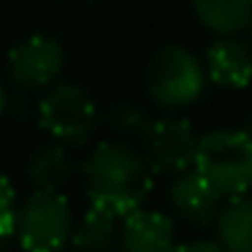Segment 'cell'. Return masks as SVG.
<instances>
[{"mask_svg":"<svg viewBox=\"0 0 252 252\" xmlns=\"http://www.w3.org/2000/svg\"><path fill=\"white\" fill-rule=\"evenodd\" d=\"M241 130H244V133H247V136H250V138H252V114H250V117H247V122H244V127H241Z\"/></svg>","mask_w":252,"mask_h":252,"instance_id":"obj_21","label":"cell"},{"mask_svg":"<svg viewBox=\"0 0 252 252\" xmlns=\"http://www.w3.org/2000/svg\"><path fill=\"white\" fill-rule=\"evenodd\" d=\"M68 65V52L57 35L30 33L19 38L6 55V76L17 93L44 95L55 84Z\"/></svg>","mask_w":252,"mask_h":252,"instance_id":"obj_5","label":"cell"},{"mask_svg":"<svg viewBox=\"0 0 252 252\" xmlns=\"http://www.w3.org/2000/svg\"><path fill=\"white\" fill-rule=\"evenodd\" d=\"M6 117H8V120H14V122L38 120V98H33V95H28V93H14Z\"/></svg>","mask_w":252,"mask_h":252,"instance_id":"obj_16","label":"cell"},{"mask_svg":"<svg viewBox=\"0 0 252 252\" xmlns=\"http://www.w3.org/2000/svg\"><path fill=\"white\" fill-rule=\"evenodd\" d=\"M176 252H225V250L214 239H195V241H187V244H179Z\"/></svg>","mask_w":252,"mask_h":252,"instance_id":"obj_18","label":"cell"},{"mask_svg":"<svg viewBox=\"0 0 252 252\" xmlns=\"http://www.w3.org/2000/svg\"><path fill=\"white\" fill-rule=\"evenodd\" d=\"M19 203H17V187H14V182L8 179V174H3L0 171V217L8 212H17Z\"/></svg>","mask_w":252,"mask_h":252,"instance_id":"obj_17","label":"cell"},{"mask_svg":"<svg viewBox=\"0 0 252 252\" xmlns=\"http://www.w3.org/2000/svg\"><path fill=\"white\" fill-rule=\"evenodd\" d=\"M76 174H82V163L73 149L57 141L35 144L25 160V179L33 192H60Z\"/></svg>","mask_w":252,"mask_h":252,"instance_id":"obj_10","label":"cell"},{"mask_svg":"<svg viewBox=\"0 0 252 252\" xmlns=\"http://www.w3.org/2000/svg\"><path fill=\"white\" fill-rule=\"evenodd\" d=\"M195 171L228 201L252 190V138L241 127H214L201 136Z\"/></svg>","mask_w":252,"mask_h":252,"instance_id":"obj_4","label":"cell"},{"mask_svg":"<svg viewBox=\"0 0 252 252\" xmlns=\"http://www.w3.org/2000/svg\"><path fill=\"white\" fill-rule=\"evenodd\" d=\"M8 103H11V95H8V87H6V82L0 79V120L8 114Z\"/></svg>","mask_w":252,"mask_h":252,"instance_id":"obj_19","label":"cell"},{"mask_svg":"<svg viewBox=\"0 0 252 252\" xmlns=\"http://www.w3.org/2000/svg\"><path fill=\"white\" fill-rule=\"evenodd\" d=\"M84 198L90 209H100L125 220L127 214L147 209L155 190V174L141 149L122 141H98L82 160Z\"/></svg>","mask_w":252,"mask_h":252,"instance_id":"obj_1","label":"cell"},{"mask_svg":"<svg viewBox=\"0 0 252 252\" xmlns=\"http://www.w3.org/2000/svg\"><path fill=\"white\" fill-rule=\"evenodd\" d=\"M198 147H201V136L195 133L192 122L179 114L158 117L149 133L144 136V141L138 144L152 174L171 176V179L187 174V171H195Z\"/></svg>","mask_w":252,"mask_h":252,"instance_id":"obj_7","label":"cell"},{"mask_svg":"<svg viewBox=\"0 0 252 252\" xmlns=\"http://www.w3.org/2000/svg\"><path fill=\"white\" fill-rule=\"evenodd\" d=\"M214 241L225 252H252V198H233L225 203L217 225Z\"/></svg>","mask_w":252,"mask_h":252,"instance_id":"obj_14","label":"cell"},{"mask_svg":"<svg viewBox=\"0 0 252 252\" xmlns=\"http://www.w3.org/2000/svg\"><path fill=\"white\" fill-rule=\"evenodd\" d=\"M103 122L98 100L84 84L60 82L38 98V120L35 125L68 149H82L95 138V130Z\"/></svg>","mask_w":252,"mask_h":252,"instance_id":"obj_3","label":"cell"},{"mask_svg":"<svg viewBox=\"0 0 252 252\" xmlns=\"http://www.w3.org/2000/svg\"><path fill=\"white\" fill-rule=\"evenodd\" d=\"M247 41H250V46H252V28H250V33H247Z\"/></svg>","mask_w":252,"mask_h":252,"instance_id":"obj_22","label":"cell"},{"mask_svg":"<svg viewBox=\"0 0 252 252\" xmlns=\"http://www.w3.org/2000/svg\"><path fill=\"white\" fill-rule=\"evenodd\" d=\"M158 117L149 114V109L144 103H136V100H117L109 109L103 111V122L100 125L106 127V133L111 136V141H144V136L149 133L152 122Z\"/></svg>","mask_w":252,"mask_h":252,"instance_id":"obj_15","label":"cell"},{"mask_svg":"<svg viewBox=\"0 0 252 252\" xmlns=\"http://www.w3.org/2000/svg\"><path fill=\"white\" fill-rule=\"evenodd\" d=\"M176 222L158 209H138L120 222V252H176Z\"/></svg>","mask_w":252,"mask_h":252,"instance_id":"obj_9","label":"cell"},{"mask_svg":"<svg viewBox=\"0 0 252 252\" xmlns=\"http://www.w3.org/2000/svg\"><path fill=\"white\" fill-rule=\"evenodd\" d=\"M11 244H14V239H6V236H0V252H11Z\"/></svg>","mask_w":252,"mask_h":252,"instance_id":"obj_20","label":"cell"},{"mask_svg":"<svg viewBox=\"0 0 252 252\" xmlns=\"http://www.w3.org/2000/svg\"><path fill=\"white\" fill-rule=\"evenodd\" d=\"M192 17L217 38H239L252 28V0H195Z\"/></svg>","mask_w":252,"mask_h":252,"instance_id":"obj_12","label":"cell"},{"mask_svg":"<svg viewBox=\"0 0 252 252\" xmlns=\"http://www.w3.org/2000/svg\"><path fill=\"white\" fill-rule=\"evenodd\" d=\"M206 63L185 44H163L144 65V93L160 111H176L198 103L209 90Z\"/></svg>","mask_w":252,"mask_h":252,"instance_id":"obj_2","label":"cell"},{"mask_svg":"<svg viewBox=\"0 0 252 252\" xmlns=\"http://www.w3.org/2000/svg\"><path fill=\"white\" fill-rule=\"evenodd\" d=\"M168 203L182 222L192 225V228H214L228 201L198 171H187V174L171 179Z\"/></svg>","mask_w":252,"mask_h":252,"instance_id":"obj_8","label":"cell"},{"mask_svg":"<svg viewBox=\"0 0 252 252\" xmlns=\"http://www.w3.org/2000/svg\"><path fill=\"white\" fill-rule=\"evenodd\" d=\"M209 82L225 90H244L252 82V46L244 38H214L203 52Z\"/></svg>","mask_w":252,"mask_h":252,"instance_id":"obj_11","label":"cell"},{"mask_svg":"<svg viewBox=\"0 0 252 252\" xmlns=\"http://www.w3.org/2000/svg\"><path fill=\"white\" fill-rule=\"evenodd\" d=\"M73 209L63 192H30L19 203L17 244L22 252H60L73 239Z\"/></svg>","mask_w":252,"mask_h":252,"instance_id":"obj_6","label":"cell"},{"mask_svg":"<svg viewBox=\"0 0 252 252\" xmlns=\"http://www.w3.org/2000/svg\"><path fill=\"white\" fill-rule=\"evenodd\" d=\"M120 217L100 209H87L73 228V252H120Z\"/></svg>","mask_w":252,"mask_h":252,"instance_id":"obj_13","label":"cell"}]
</instances>
